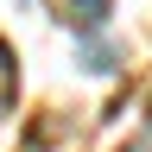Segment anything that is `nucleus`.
I'll use <instances>...</instances> for the list:
<instances>
[{
  "label": "nucleus",
  "instance_id": "nucleus-2",
  "mask_svg": "<svg viewBox=\"0 0 152 152\" xmlns=\"http://www.w3.org/2000/svg\"><path fill=\"white\" fill-rule=\"evenodd\" d=\"M76 64L83 70H95V76H108L121 57H114V45H102V38H83V51H76Z\"/></svg>",
  "mask_w": 152,
  "mask_h": 152
},
{
  "label": "nucleus",
  "instance_id": "nucleus-1",
  "mask_svg": "<svg viewBox=\"0 0 152 152\" xmlns=\"http://www.w3.org/2000/svg\"><path fill=\"white\" fill-rule=\"evenodd\" d=\"M108 7L114 0H70V26L76 32H102L108 26Z\"/></svg>",
  "mask_w": 152,
  "mask_h": 152
},
{
  "label": "nucleus",
  "instance_id": "nucleus-3",
  "mask_svg": "<svg viewBox=\"0 0 152 152\" xmlns=\"http://www.w3.org/2000/svg\"><path fill=\"white\" fill-rule=\"evenodd\" d=\"M13 83H19V70H13V51H7V38H0V108L13 102Z\"/></svg>",
  "mask_w": 152,
  "mask_h": 152
}]
</instances>
